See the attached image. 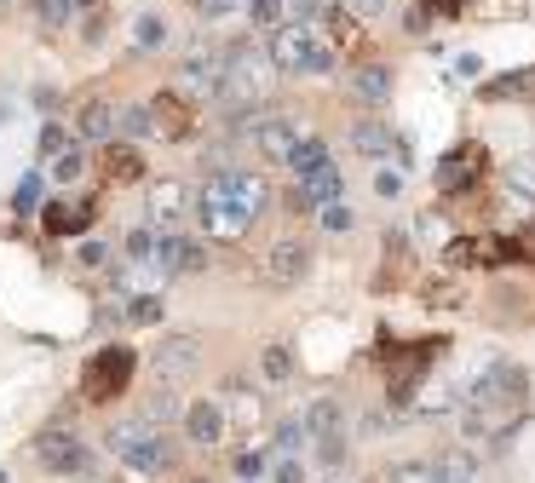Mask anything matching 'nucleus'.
<instances>
[{
  "mask_svg": "<svg viewBox=\"0 0 535 483\" xmlns=\"http://www.w3.org/2000/svg\"><path fill=\"white\" fill-rule=\"evenodd\" d=\"M351 92H357L363 104H386V92H392V69H386V64H357V69H351Z\"/></svg>",
  "mask_w": 535,
  "mask_h": 483,
  "instance_id": "24",
  "label": "nucleus"
},
{
  "mask_svg": "<svg viewBox=\"0 0 535 483\" xmlns=\"http://www.w3.org/2000/svg\"><path fill=\"white\" fill-rule=\"evenodd\" d=\"M75 133H81V138H98V144H110V138L121 133V110H110L104 98H87V104H81V115H75Z\"/></svg>",
  "mask_w": 535,
  "mask_h": 483,
  "instance_id": "20",
  "label": "nucleus"
},
{
  "mask_svg": "<svg viewBox=\"0 0 535 483\" xmlns=\"http://www.w3.org/2000/svg\"><path fill=\"white\" fill-rule=\"evenodd\" d=\"M443 345L449 340H415V345H392L380 340V368L392 374V403H409L420 391V374L443 357Z\"/></svg>",
  "mask_w": 535,
  "mask_h": 483,
  "instance_id": "4",
  "label": "nucleus"
},
{
  "mask_svg": "<svg viewBox=\"0 0 535 483\" xmlns=\"http://www.w3.org/2000/svg\"><path fill=\"white\" fill-rule=\"evenodd\" d=\"M81 265H87V271H116V253L104 248V242H87V248H81Z\"/></svg>",
  "mask_w": 535,
  "mask_h": 483,
  "instance_id": "45",
  "label": "nucleus"
},
{
  "mask_svg": "<svg viewBox=\"0 0 535 483\" xmlns=\"http://www.w3.org/2000/svg\"><path fill=\"white\" fill-rule=\"evenodd\" d=\"M254 150L265 161H282V167H288V161H294V150H300L294 121H288V115H259V121H254Z\"/></svg>",
  "mask_w": 535,
  "mask_h": 483,
  "instance_id": "14",
  "label": "nucleus"
},
{
  "mask_svg": "<svg viewBox=\"0 0 535 483\" xmlns=\"http://www.w3.org/2000/svg\"><path fill=\"white\" fill-rule=\"evenodd\" d=\"M271 483H305V466L300 460H277V466H271Z\"/></svg>",
  "mask_w": 535,
  "mask_h": 483,
  "instance_id": "49",
  "label": "nucleus"
},
{
  "mask_svg": "<svg viewBox=\"0 0 535 483\" xmlns=\"http://www.w3.org/2000/svg\"><path fill=\"white\" fill-rule=\"evenodd\" d=\"M317 460H323V466H340V460H346V443H340V437H317Z\"/></svg>",
  "mask_w": 535,
  "mask_h": 483,
  "instance_id": "48",
  "label": "nucleus"
},
{
  "mask_svg": "<svg viewBox=\"0 0 535 483\" xmlns=\"http://www.w3.org/2000/svg\"><path fill=\"white\" fill-rule=\"evenodd\" d=\"M93 219H98L93 202H47V207H41V225H47V236H81Z\"/></svg>",
  "mask_w": 535,
  "mask_h": 483,
  "instance_id": "18",
  "label": "nucleus"
},
{
  "mask_svg": "<svg viewBox=\"0 0 535 483\" xmlns=\"http://www.w3.org/2000/svg\"><path fill=\"white\" fill-rule=\"evenodd\" d=\"M351 12H363V18H380V12H386V0H346Z\"/></svg>",
  "mask_w": 535,
  "mask_h": 483,
  "instance_id": "53",
  "label": "nucleus"
},
{
  "mask_svg": "<svg viewBox=\"0 0 535 483\" xmlns=\"http://www.w3.org/2000/svg\"><path fill=\"white\" fill-rule=\"evenodd\" d=\"M127 259H133V265H150V259H156V230L150 225H139L127 236Z\"/></svg>",
  "mask_w": 535,
  "mask_h": 483,
  "instance_id": "35",
  "label": "nucleus"
},
{
  "mask_svg": "<svg viewBox=\"0 0 535 483\" xmlns=\"http://www.w3.org/2000/svg\"><path fill=\"white\" fill-rule=\"evenodd\" d=\"M202 190H208V196H219V202L242 207L248 219H259V213H265V202H271L265 179H259V173H248V167H213Z\"/></svg>",
  "mask_w": 535,
  "mask_h": 483,
  "instance_id": "7",
  "label": "nucleus"
},
{
  "mask_svg": "<svg viewBox=\"0 0 535 483\" xmlns=\"http://www.w3.org/2000/svg\"><path fill=\"white\" fill-rule=\"evenodd\" d=\"M6 121H12V98H0V127H6Z\"/></svg>",
  "mask_w": 535,
  "mask_h": 483,
  "instance_id": "54",
  "label": "nucleus"
},
{
  "mask_svg": "<svg viewBox=\"0 0 535 483\" xmlns=\"http://www.w3.org/2000/svg\"><path fill=\"white\" fill-rule=\"evenodd\" d=\"M127 317H133V322H162V299H156V294H133Z\"/></svg>",
  "mask_w": 535,
  "mask_h": 483,
  "instance_id": "44",
  "label": "nucleus"
},
{
  "mask_svg": "<svg viewBox=\"0 0 535 483\" xmlns=\"http://www.w3.org/2000/svg\"><path fill=\"white\" fill-rule=\"evenodd\" d=\"M231 472H236V478H242V483H254L259 472H265V455H259V449H236Z\"/></svg>",
  "mask_w": 535,
  "mask_h": 483,
  "instance_id": "41",
  "label": "nucleus"
},
{
  "mask_svg": "<svg viewBox=\"0 0 535 483\" xmlns=\"http://www.w3.org/2000/svg\"><path fill=\"white\" fill-rule=\"evenodd\" d=\"M225 391H231V414L242 420V426H254L259 414H265V403H259V397H248V386H242V380H231Z\"/></svg>",
  "mask_w": 535,
  "mask_h": 483,
  "instance_id": "31",
  "label": "nucleus"
},
{
  "mask_svg": "<svg viewBox=\"0 0 535 483\" xmlns=\"http://www.w3.org/2000/svg\"><path fill=\"white\" fill-rule=\"evenodd\" d=\"M110 455L127 460L133 472H173V443L162 437V426L156 420H121V426H110Z\"/></svg>",
  "mask_w": 535,
  "mask_h": 483,
  "instance_id": "3",
  "label": "nucleus"
},
{
  "mask_svg": "<svg viewBox=\"0 0 535 483\" xmlns=\"http://www.w3.org/2000/svg\"><path fill=\"white\" fill-rule=\"evenodd\" d=\"M162 276H190L208 265V253H202V242H190V236H179V230H156V259H150Z\"/></svg>",
  "mask_w": 535,
  "mask_h": 483,
  "instance_id": "10",
  "label": "nucleus"
},
{
  "mask_svg": "<svg viewBox=\"0 0 535 483\" xmlns=\"http://www.w3.org/2000/svg\"><path fill=\"white\" fill-rule=\"evenodd\" d=\"M351 144H357L363 156H374V161L403 156V150H409V144H403V138H397L392 127H386V121H357V127H351Z\"/></svg>",
  "mask_w": 535,
  "mask_h": 483,
  "instance_id": "19",
  "label": "nucleus"
},
{
  "mask_svg": "<svg viewBox=\"0 0 535 483\" xmlns=\"http://www.w3.org/2000/svg\"><path fill=\"white\" fill-rule=\"evenodd\" d=\"M133 351L127 345H104V351H93L87 357V368H81V397L87 403H110V397H121V391L133 386Z\"/></svg>",
  "mask_w": 535,
  "mask_h": 483,
  "instance_id": "6",
  "label": "nucleus"
},
{
  "mask_svg": "<svg viewBox=\"0 0 535 483\" xmlns=\"http://www.w3.org/2000/svg\"><path fill=\"white\" fill-rule=\"evenodd\" d=\"M323 230H334V236H340V230H351V207L346 202L323 207Z\"/></svg>",
  "mask_w": 535,
  "mask_h": 483,
  "instance_id": "47",
  "label": "nucleus"
},
{
  "mask_svg": "<svg viewBox=\"0 0 535 483\" xmlns=\"http://www.w3.org/2000/svg\"><path fill=\"white\" fill-rule=\"evenodd\" d=\"M196 483H202V478H196Z\"/></svg>",
  "mask_w": 535,
  "mask_h": 483,
  "instance_id": "55",
  "label": "nucleus"
},
{
  "mask_svg": "<svg viewBox=\"0 0 535 483\" xmlns=\"http://www.w3.org/2000/svg\"><path fill=\"white\" fill-rule=\"evenodd\" d=\"M225 69H231V46L196 41V46L185 52V87L202 92V98H219V87H225Z\"/></svg>",
  "mask_w": 535,
  "mask_h": 483,
  "instance_id": "8",
  "label": "nucleus"
},
{
  "mask_svg": "<svg viewBox=\"0 0 535 483\" xmlns=\"http://www.w3.org/2000/svg\"><path fill=\"white\" fill-rule=\"evenodd\" d=\"M35 18L47 23V29H64L75 18V0H35Z\"/></svg>",
  "mask_w": 535,
  "mask_h": 483,
  "instance_id": "34",
  "label": "nucleus"
},
{
  "mask_svg": "<svg viewBox=\"0 0 535 483\" xmlns=\"http://www.w3.org/2000/svg\"><path fill=\"white\" fill-rule=\"evenodd\" d=\"M58 150H70V138H64V127H47V133H41V156H58Z\"/></svg>",
  "mask_w": 535,
  "mask_h": 483,
  "instance_id": "50",
  "label": "nucleus"
},
{
  "mask_svg": "<svg viewBox=\"0 0 535 483\" xmlns=\"http://www.w3.org/2000/svg\"><path fill=\"white\" fill-rule=\"evenodd\" d=\"M432 472H438V483H472L478 478V460L466 455V449H449V455L432 460Z\"/></svg>",
  "mask_w": 535,
  "mask_h": 483,
  "instance_id": "26",
  "label": "nucleus"
},
{
  "mask_svg": "<svg viewBox=\"0 0 535 483\" xmlns=\"http://www.w3.org/2000/svg\"><path fill=\"white\" fill-rule=\"evenodd\" d=\"M185 432L196 437L202 449L225 443V409H219V403H190V409H185Z\"/></svg>",
  "mask_w": 535,
  "mask_h": 483,
  "instance_id": "22",
  "label": "nucleus"
},
{
  "mask_svg": "<svg viewBox=\"0 0 535 483\" xmlns=\"http://www.w3.org/2000/svg\"><path fill=\"white\" fill-rule=\"evenodd\" d=\"M150 121H156V133H162V138H185L190 133V104L179 98V92H156Z\"/></svg>",
  "mask_w": 535,
  "mask_h": 483,
  "instance_id": "21",
  "label": "nucleus"
},
{
  "mask_svg": "<svg viewBox=\"0 0 535 483\" xmlns=\"http://www.w3.org/2000/svg\"><path fill=\"white\" fill-rule=\"evenodd\" d=\"M173 414H185V403H179L167 386H156L150 397H144V420H156V426H162V420H173Z\"/></svg>",
  "mask_w": 535,
  "mask_h": 483,
  "instance_id": "29",
  "label": "nucleus"
},
{
  "mask_svg": "<svg viewBox=\"0 0 535 483\" xmlns=\"http://www.w3.org/2000/svg\"><path fill=\"white\" fill-rule=\"evenodd\" d=\"M311 18H328V0H288V23L311 29Z\"/></svg>",
  "mask_w": 535,
  "mask_h": 483,
  "instance_id": "42",
  "label": "nucleus"
},
{
  "mask_svg": "<svg viewBox=\"0 0 535 483\" xmlns=\"http://www.w3.org/2000/svg\"><path fill=\"white\" fill-rule=\"evenodd\" d=\"M190 213V190L179 179H162L150 190V230H173Z\"/></svg>",
  "mask_w": 535,
  "mask_h": 483,
  "instance_id": "15",
  "label": "nucleus"
},
{
  "mask_svg": "<svg viewBox=\"0 0 535 483\" xmlns=\"http://www.w3.org/2000/svg\"><path fill=\"white\" fill-rule=\"evenodd\" d=\"M196 357H202L196 334H167V340L156 345V374H162V380H179V374L196 368Z\"/></svg>",
  "mask_w": 535,
  "mask_h": 483,
  "instance_id": "17",
  "label": "nucleus"
},
{
  "mask_svg": "<svg viewBox=\"0 0 535 483\" xmlns=\"http://www.w3.org/2000/svg\"><path fill=\"white\" fill-rule=\"evenodd\" d=\"M524 414H530V380H524L518 363H489L472 380V397H466V432L472 437L501 443Z\"/></svg>",
  "mask_w": 535,
  "mask_h": 483,
  "instance_id": "1",
  "label": "nucleus"
},
{
  "mask_svg": "<svg viewBox=\"0 0 535 483\" xmlns=\"http://www.w3.org/2000/svg\"><path fill=\"white\" fill-rule=\"evenodd\" d=\"M47 173H52V179H58V184H75V179H81V173H87V161H81V150H75V144H70V150H58V156L47 161Z\"/></svg>",
  "mask_w": 535,
  "mask_h": 483,
  "instance_id": "30",
  "label": "nucleus"
},
{
  "mask_svg": "<svg viewBox=\"0 0 535 483\" xmlns=\"http://www.w3.org/2000/svg\"><path fill=\"white\" fill-rule=\"evenodd\" d=\"M305 271H311V248L305 242H277V248L265 253V276L282 282V288H294Z\"/></svg>",
  "mask_w": 535,
  "mask_h": 483,
  "instance_id": "16",
  "label": "nucleus"
},
{
  "mask_svg": "<svg viewBox=\"0 0 535 483\" xmlns=\"http://www.w3.org/2000/svg\"><path fill=\"white\" fill-rule=\"evenodd\" d=\"M489 98H524V92H535V75H507V81H489Z\"/></svg>",
  "mask_w": 535,
  "mask_h": 483,
  "instance_id": "38",
  "label": "nucleus"
},
{
  "mask_svg": "<svg viewBox=\"0 0 535 483\" xmlns=\"http://www.w3.org/2000/svg\"><path fill=\"white\" fill-rule=\"evenodd\" d=\"M392 483H438V472H432V460H397Z\"/></svg>",
  "mask_w": 535,
  "mask_h": 483,
  "instance_id": "36",
  "label": "nucleus"
},
{
  "mask_svg": "<svg viewBox=\"0 0 535 483\" xmlns=\"http://www.w3.org/2000/svg\"><path fill=\"white\" fill-rule=\"evenodd\" d=\"M133 41H139V46H162V41H167V18H162V12H144V18H133Z\"/></svg>",
  "mask_w": 535,
  "mask_h": 483,
  "instance_id": "32",
  "label": "nucleus"
},
{
  "mask_svg": "<svg viewBox=\"0 0 535 483\" xmlns=\"http://www.w3.org/2000/svg\"><path fill=\"white\" fill-rule=\"evenodd\" d=\"M196 219H202V230H208L213 242H242V236H248V225H254L242 207L219 202V196H208V190L196 196Z\"/></svg>",
  "mask_w": 535,
  "mask_h": 483,
  "instance_id": "12",
  "label": "nucleus"
},
{
  "mask_svg": "<svg viewBox=\"0 0 535 483\" xmlns=\"http://www.w3.org/2000/svg\"><path fill=\"white\" fill-rule=\"evenodd\" d=\"M121 133H127V138L156 133V121H150V104H127V110H121Z\"/></svg>",
  "mask_w": 535,
  "mask_h": 483,
  "instance_id": "37",
  "label": "nucleus"
},
{
  "mask_svg": "<svg viewBox=\"0 0 535 483\" xmlns=\"http://www.w3.org/2000/svg\"><path fill=\"white\" fill-rule=\"evenodd\" d=\"M340 397H317L311 409H305V426H311V437H340Z\"/></svg>",
  "mask_w": 535,
  "mask_h": 483,
  "instance_id": "25",
  "label": "nucleus"
},
{
  "mask_svg": "<svg viewBox=\"0 0 535 483\" xmlns=\"http://www.w3.org/2000/svg\"><path fill=\"white\" fill-rule=\"evenodd\" d=\"M305 437H311V426H305V420H282V426H277V449H282V455H294Z\"/></svg>",
  "mask_w": 535,
  "mask_h": 483,
  "instance_id": "40",
  "label": "nucleus"
},
{
  "mask_svg": "<svg viewBox=\"0 0 535 483\" xmlns=\"http://www.w3.org/2000/svg\"><path fill=\"white\" fill-rule=\"evenodd\" d=\"M346 202V184H340V167H323V173H311V179H300L294 190H288V213H311V207H334Z\"/></svg>",
  "mask_w": 535,
  "mask_h": 483,
  "instance_id": "13",
  "label": "nucleus"
},
{
  "mask_svg": "<svg viewBox=\"0 0 535 483\" xmlns=\"http://www.w3.org/2000/svg\"><path fill=\"white\" fill-rule=\"evenodd\" d=\"M35 449H41V466H47V472H70V478H87V472H93V455L81 449L75 432H41Z\"/></svg>",
  "mask_w": 535,
  "mask_h": 483,
  "instance_id": "9",
  "label": "nucleus"
},
{
  "mask_svg": "<svg viewBox=\"0 0 535 483\" xmlns=\"http://www.w3.org/2000/svg\"><path fill=\"white\" fill-rule=\"evenodd\" d=\"M484 167H489L484 144H455V150L438 161V190L443 196H455V190H466L472 179H484Z\"/></svg>",
  "mask_w": 535,
  "mask_h": 483,
  "instance_id": "11",
  "label": "nucleus"
},
{
  "mask_svg": "<svg viewBox=\"0 0 535 483\" xmlns=\"http://www.w3.org/2000/svg\"><path fill=\"white\" fill-rule=\"evenodd\" d=\"M12 207H18V213H35V207H41V179H35V173L12 190Z\"/></svg>",
  "mask_w": 535,
  "mask_h": 483,
  "instance_id": "43",
  "label": "nucleus"
},
{
  "mask_svg": "<svg viewBox=\"0 0 535 483\" xmlns=\"http://www.w3.org/2000/svg\"><path fill=\"white\" fill-rule=\"evenodd\" d=\"M271 58L259 46H231V69H225V87H219V104L231 115H254L259 121V104L271 98Z\"/></svg>",
  "mask_w": 535,
  "mask_h": 483,
  "instance_id": "2",
  "label": "nucleus"
},
{
  "mask_svg": "<svg viewBox=\"0 0 535 483\" xmlns=\"http://www.w3.org/2000/svg\"><path fill=\"white\" fill-rule=\"evenodd\" d=\"M397 190H403V173H397V167H380V173H374V196H386V202H392Z\"/></svg>",
  "mask_w": 535,
  "mask_h": 483,
  "instance_id": "46",
  "label": "nucleus"
},
{
  "mask_svg": "<svg viewBox=\"0 0 535 483\" xmlns=\"http://www.w3.org/2000/svg\"><path fill=\"white\" fill-rule=\"evenodd\" d=\"M328 35H334V46H340V52H363V29H357L346 12H328Z\"/></svg>",
  "mask_w": 535,
  "mask_h": 483,
  "instance_id": "28",
  "label": "nucleus"
},
{
  "mask_svg": "<svg viewBox=\"0 0 535 483\" xmlns=\"http://www.w3.org/2000/svg\"><path fill=\"white\" fill-rule=\"evenodd\" d=\"M271 64L294 69V75H328V69H334V52H328L305 23H282L277 35H271Z\"/></svg>",
  "mask_w": 535,
  "mask_h": 483,
  "instance_id": "5",
  "label": "nucleus"
},
{
  "mask_svg": "<svg viewBox=\"0 0 535 483\" xmlns=\"http://www.w3.org/2000/svg\"><path fill=\"white\" fill-rule=\"evenodd\" d=\"M455 75H466V81H478V75H484V58H472V52H466V58H455Z\"/></svg>",
  "mask_w": 535,
  "mask_h": 483,
  "instance_id": "51",
  "label": "nucleus"
},
{
  "mask_svg": "<svg viewBox=\"0 0 535 483\" xmlns=\"http://www.w3.org/2000/svg\"><path fill=\"white\" fill-rule=\"evenodd\" d=\"M104 179L110 184H133V179H144V156L133 150V144H104Z\"/></svg>",
  "mask_w": 535,
  "mask_h": 483,
  "instance_id": "23",
  "label": "nucleus"
},
{
  "mask_svg": "<svg viewBox=\"0 0 535 483\" xmlns=\"http://www.w3.org/2000/svg\"><path fill=\"white\" fill-rule=\"evenodd\" d=\"M288 374H294L288 345H265V380H288Z\"/></svg>",
  "mask_w": 535,
  "mask_h": 483,
  "instance_id": "39",
  "label": "nucleus"
},
{
  "mask_svg": "<svg viewBox=\"0 0 535 483\" xmlns=\"http://www.w3.org/2000/svg\"><path fill=\"white\" fill-rule=\"evenodd\" d=\"M231 6H236V0H196V12H202V18H225Z\"/></svg>",
  "mask_w": 535,
  "mask_h": 483,
  "instance_id": "52",
  "label": "nucleus"
},
{
  "mask_svg": "<svg viewBox=\"0 0 535 483\" xmlns=\"http://www.w3.org/2000/svg\"><path fill=\"white\" fill-rule=\"evenodd\" d=\"M248 18H254L259 29H271V35H277L282 18H288V0H254V6H248Z\"/></svg>",
  "mask_w": 535,
  "mask_h": 483,
  "instance_id": "33",
  "label": "nucleus"
},
{
  "mask_svg": "<svg viewBox=\"0 0 535 483\" xmlns=\"http://www.w3.org/2000/svg\"><path fill=\"white\" fill-rule=\"evenodd\" d=\"M288 167H294V179H311V173H323V167H334V161H328L323 138H300V150H294V161H288Z\"/></svg>",
  "mask_w": 535,
  "mask_h": 483,
  "instance_id": "27",
  "label": "nucleus"
}]
</instances>
